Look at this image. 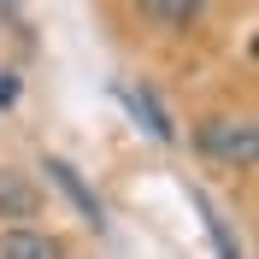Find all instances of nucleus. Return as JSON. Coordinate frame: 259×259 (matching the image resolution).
Segmentation results:
<instances>
[{"instance_id": "1", "label": "nucleus", "mask_w": 259, "mask_h": 259, "mask_svg": "<svg viewBox=\"0 0 259 259\" xmlns=\"http://www.w3.org/2000/svg\"><path fill=\"white\" fill-rule=\"evenodd\" d=\"M194 147L206 153L212 165H230V171H247L259 159V124L247 112H212L194 124Z\"/></svg>"}, {"instance_id": "2", "label": "nucleus", "mask_w": 259, "mask_h": 259, "mask_svg": "<svg viewBox=\"0 0 259 259\" xmlns=\"http://www.w3.org/2000/svg\"><path fill=\"white\" fill-rule=\"evenodd\" d=\"M41 171H48V183H53V189H59L65 200H71V206L82 212V224H95V230L106 224V206H100V194L89 189V183H82V171H77L71 159H59V153H48V159H41Z\"/></svg>"}, {"instance_id": "3", "label": "nucleus", "mask_w": 259, "mask_h": 259, "mask_svg": "<svg viewBox=\"0 0 259 259\" xmlns=\"http://www.w3.org/2000/svg\"><path fill=\"white\" fill-rule=\"evenodd\" d=\"M118 100H124V112L136 118V124H142L153 142H165V147L177 142V124H171V112L159 106V95H153L147 82H118Z\"/></svg>"}, {"instance_id": "4", "label": "nucleus", "mask_w": 259, "mask_h": 259, "mask_svg": "<svg viewBox=\"0 0 259 259\" xmlns=\"http://www.w3.org/2000/svg\"><path fill=\"white\" fill-rule=\"evenodd\" d=\"M35 212H41V189H35L18 165H0V218L24 224V218H35Z\"/></svg>"}, {"instance_id": "5", "label": "nucleus", "mask_w": 259, "mask_h": 259, "mask_svg": "<svg viewBox=\"0 0 259 259\" xmlns=\"http://www.w3.org/2000/svg\"><path fill=\"white\" fill-rule=\"evenodd\" d=\"M0 259H65V242L48 236V230H30V224H12L0 236Z\"/></svg>"}, {"instance_id": "6", "label": "nucleus", "mask_w": 259, "mask_h": 259, "mask_svg": "<svg viewBox=\"0 0 259 259\" xmlns=\"http://www.w3.org/2000/svg\"><path fill=\"white\" fill-rule=\"evenodd\" d=\"M189 206L200 212V224H206L212 247H218V259H242V242H236V230H230V218L218 212V200H212L206 189H189Z\"/></svg>"}, {"instance_id": "7", "label": "nucleus", "mask_w": 259, "mask_h": 259, "mask_svg": "<svg viewBox=\"0 0 259 259\" xmlns=\"http://www.w3.org/2000/svg\"><path fill=\"white\" fill-rule=\"evenodd\" d=\"M206 6H212V0H136V12H142L147 24H165V30H183V24H194Z\"/></svg>"}, {"instance_id": "8", "label": "nucleus", "mask_w": 259, "mask_h": 259, "mask_svg": "<svg viewBox=\"0 0 259 259\" xmlns=\"http://www.w3.org/2000/svg\"><path fill=\"white\" fill-rule=\"evenodd\" d=\"M18 100V77H6V71H0V106H12Z\"/></svg>"}]
</instances>
